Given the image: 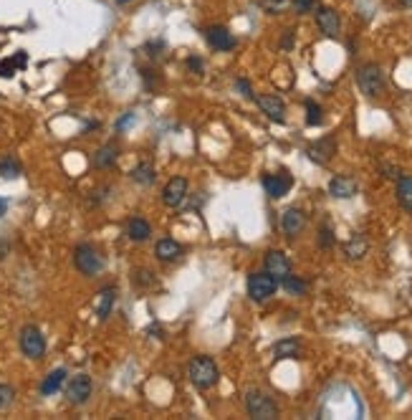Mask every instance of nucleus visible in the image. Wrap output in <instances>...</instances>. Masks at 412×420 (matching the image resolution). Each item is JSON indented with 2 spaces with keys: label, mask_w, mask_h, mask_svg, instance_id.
<instances>
[{
  "label": "nucleus",
  "mask_w": 412,
  "mask_h": 420,
  "mask_svg": "<svg viewBox=\"0 0 412 420\" xmlns=\"http://www.w3.org/2000/svg\"><path fill=\"white\" fill-rule=\"evenodd\" d=\"M187 377L197 390H210L218 385L220 380V370L215 365V359L208 357V355H200V357H193L190 365H187Z\"/></svg>",
  "instance_id": "obj_1"
},
{
  "label": "nucleus",
  "mask_w": 412,
  "mask_h": 420,
  "mask_svg": "<svg viewBox=\"0 0 412 420\" xmlns=\"http://www.w3.org/2000/svg\"><path fill=\"white\" fill-rule=\"evenodd\" d=\"M357 86L359 92L365 94V96H369V99H377V96H382L384 94V89H387V78H384V71H382L380 63H362L357 69Z\"/></svg>",
  "instance_id": "obj_2"
},
{
  "label": "nucleus",
  "mask_w": 412,
  "mask_h": 420,
  "mask_svg": "<svg viewBox=\"0 0 412 420\" xmlns=\"http://www.w3.org/2000/svg\"><path fill=\"white\" fill-rule=\"evenodd\" d=\"M246 410L256 420H273L279 415V405L263 390H248L246 392Z\"/></svg>",
  "instance_id": "obj_3"
},
{
  "label": "nucleus",
  "mask_w": 412,
  "mask_h": 420,
  "mask_svg": "<svg viewBox=\"0 0 412 420\" xmlns=\"http://www.w3.org/2000/svg\"><path fill=\"white\" fill-rule=\"evenodd\" d=\"M74 264H76V269L84 276H96V273L104 271V256L94 249L91 243L76 246V251H74Z\"/></svg>",
  "instance_id": "obj_4"
},
{
  "label": "nucleus",
  "mask_w": 412,
  "mask_h": 420,
  "mask_svg": "<svg viewBox=\"0 0 412 420\" xmlns=\"http://www.w3.org/2000/svg\"><path fill=\"white\" fill-rule=\"evenodd\" d=\"M18 342H21V352H23L28 359H41L46 355V337L41 335V329L33 327V324H25V327L21 329Z\"/></svg>",
  "instance_id": "obj_5"
},
{
  "label": "nucleus",
  "mask_w": 412,
  "mask_h": 420,
  "mask_svg": "<svg viewBox=\"0 0 412 420\" xmlns=\"http://www.w3.org/2000/svg\"><path fill=\"white\" fill-rule=\"evenodd\" d=\"M279 288V281L273 279L271 273H250L248 276V296L253 302H268Z\"/></svg>",
  "instance_id": "obj_6"
},
{
  "label": "nucleus",
  "mask_w": 412,
  "mask_h": 420,
  "mask_svg": "<svg viewBox=\"0 0 412 420\" xmlns=\"http://www.w3.org/2000/svg\"><path fill=\"white\" fill-rule=\"evenodd\" d=\"M91 390L94 385L89 375H74L69 380V385H66V400L71 405H84L91 397Z\"/></svg>",
  "instance_id": "obj_7"
},
{
  "label": "nucleus",
  "mask_w": 412,
  "mask_h": 420,
  "mask_svg": "<svg viewBox=\"0 0 412 420\" xmlns=\"http://www.w3.org/2000/svg\"><path fill=\"white\" fill-rule=\"evenodd\" d=\"M253 99H256L261 112L271 122H276V125H283L286 122V104H283L281 96H276V94H261V96H253Z\"/></svg>",
  "instance_id": "obj_8"
},
{
  "label": "nucleus",
  "mask_w": 412,
  "mask_h": 420,
  "mask_svg": "<svg viewBox=\"0 0 412 420\" xmlns=\"http://www.w3.org/2000/svg\"><path fill=\"white\" fill-rule=\"evenodd\" d=\"M306 155L309 160L316 165H327L332 157L336 155V140L334 137H321V140L312 142L309 147H306Z\"/></svg>",
  "instance_id": "obj_9"
},
{
  "label": "nucleus",
  "mask_w": 412,
  "mask_h": 420,
  "mask_svg": "<svg viewBox=\"0 0 412 420\" xmlns=\"http://www.w3.org/2000/svg\"><path fill=\"white\" fill-rule=\"evenodd\" d=\"M205 41H208V46L215 48V51H233L235 48V36L228 31L226 25H210L208 31H205Z\"/></svg>",
  "instance_id": "obj_10"
},
{
  "label": "nucleus",
  "mask_w": 412,
  "mask_h": 420,
  "mask_svg": "<svg viewBox=\"0 0 412 420\" xmlns=\"http://www.w3.org/2000/svg\"><path fill=\"white\" fill-rule=\"evenodd\" d=\"M291 185H294V178H291L286 170L279 172V175H263V190L268 193V198H273V200L283 198V195L291 190Z\"/></svg>",
  "instance_id": "obj_11"
},
{
  "label": "nucleus",
  "mask_w": 412,
  "mask_h": 420,
  "mask_svg": "<svg viewBox=\"0 0 412 420\" xmlns=\"http://www.w3.org/2000/svg\"><path fill=\"white\" fill-rule=\"evenodd\" d=\"M187 198V180L185 178H172L162 190V202L167 208H180Z\"/></svg>",
  "instance_id": "obj_12"
},
{
  "label": "nucleus",
  "mask_w": 412,
  "mask_h": 420,
  "mask_svg": "<svg viewBox=\"0 0 412 420\" xmlns=\"http://www.w3.org/2000/svg\"><path fill=\"white\" fill-rule=\"evenodd\" d=\"M316 25L321 28V33L327 39H336L339 31H342V21H339V13L334 8H316Z\"/></svg>",
  "instance_id": "obj_13"
},
{
  "label": "nucleus",
  "mask_w": 412,
  "mask_h": 420,
  "mask_svg": "<svg viewBox=\"0 0 412 420\" xmlns=\"http://www.w3.org/2000/svg\"><path fill=\"white\" fill-rule=\"evenodd\" d=\"M306 228V213L301 208H288L283 210L281 216V231L288 235V238H296Z\"/></svg>",
  "instance_id": "obj_14"
},
{
  "label": "nucleus",
  "mask_w": 412,
  "mask_h": 420,
  "mask_svg": "<svg viewBox=\"0 0 412 420\" xmlns=\"http://www.w3.org/2000/svg\"><path fill=\"white\" fill-rule=\"evenodd\" d=\"M357 190H359L357 180L349 178V175H334L332 182H329V195L336 198V200H349V198L357 195Z\"/></svg>",
  "instance_id": "obj_15"
},
{
  "label": "nucleus",
  "mask_w": 412,
  "mask_h": 420,
  "mask_svg": "<svg viewBox=\"0 0 412 420\" xmlns=\"http://www.w3.org/2000/svg\"><path fill=\"white\" fill-rule=\"evenodd\" d=\"M265 273H271L276 281H281L283 276L291 273V261H288L283 251H268L265 253Z\"/></svg>",
  "instance_id": "obj_16"
},
{
  "label": "nucleus",
  "mask_w": 412,
  "mask_h": 420,
  "mask_svg": "<svg viewBox=\"0 0 412 420\" xmlns=\"http://www.w3.org/2000/svg\"><path fill=\"white\" fill-rule=\"evenodd\" d=\"M114 302H117V288L114 286H104L96 296V304H94V309H96V317L101 322L109 319L111 309H114Z\"/></svg>",
  "instance_id": "obj_17"
},
{
  "label": "nucleus",
  "mask_w": 412,
  "mask_h": 420,
  "mask_svg": "<svg viewBox=\"0 0 412 420\" xmlns=\"http://www.w3.org/2000/svg\"><path fill=\"white\" fill-rule=\"evenodd\" d=\"M301 355V342L296 337H283L273 344V357L276 359H296Z\"/></svg>",
  "instance_id": "obj_18"
},
{
  "label": "nucleus",
  "mask_w": 412,
  "mask_h": 420,
  "mask_svg": "<svg viewBox=\"0 0 412 420\" xmlns=\"http://www.w3.org/2000/svg\"><path fill=\"white\" fill-rule=\"evenodd\" d=\"M155 256L160 258V261H177L180 256H182V246H180L175 238H160L155 246Z\"/></svg>",
  "instance_id": "obj_19"
},
{
  "label": "nucleus",
  "mask_w": 412,
  "mask_h": 420,
  "mask_svg": "<svg viewBox=\"0 0 412 420\" xmlns=\"http://www.w3.org/2000/svg\"><path fill=\"white\" fill-rule=\"evenodd\" d=\"M367 251H369V243L362 233H354L349 241L344 243V256L349 258V261H359V258L367 256Z\"/></svg>",
  "instance_id": "obj_20"
},
{
  "label": "nucleus",
  "mask_w": 412,
  "mask_h": 420,
  "mask_svg": "<svg viewBox=\"0 0 412 420\" xmlns=\"http://www.w3.org/2000/svg\"><path fill=\"white\" fill-rule=\"evenodd\" d=\"M117 157H119V147L114 142H107V145L99 147V152L94 155V167H96V170H107V167H111V165L117 162Z\"/></svg>",
  "instance_id": "obj_21"
},
{
  "label": "nucleus",
  "mask_w": 412,
  "mask_h": 420,
  "mask_svg": "<svg viewBox=\"0 0 412 420\" xmlns=\"http://www.w3.org/2000/svg\"><path fill=\"white\" fill-rule=\"evenodd\" d=\"M66 377H69L66 367H58V370H54V372H48L46 380L41 382V395H56V392L61 390L63 382H66Z\"/></svg>",
  "instance_id": "obj_22"
},
{
  "label": "nucleus",
  "mask_w": 412,
  "mask_h": 420,
  "mask_svg": "<svg viewBox=\"0 0 412 420\" xmlns=\"http://www.w3.org/2000/svg\"><path fill=\"white\" fill-rule=\"evenodd\" d=\"M127 235H129L134 243H144L149 235H152V226H149L144 218H132L127 223Z\"/></svg>",
  "instance_id": "obj_23"
},
{
  "label": "nucleus",
  "mask_w": 412,
  "mask_h": 420,
  "mask_svg": "<svg viewBox=\"0 0 412 420\" xmlns=\"http://www.w3.org/2000/svg\"><path fill=\"white\" fill-rule=\"evenodd\" d=\"M397 202H400L407 213H412V178L410 175H400V178H397Z\"/></svg>",
  "instance_id": "obj_24"
},
{
  "label": "nucleus",
  "mask_w": 412,
  "mask_h": 420,
  "mask_svg": "<svg viewBox=\"0 0 412 420\" xmlns=\"http://www.w3.org/2000/svg\"><path fill=\"white\" fill-rule=\"evenodd\" d=\"M132 180H134V182H140V185H152V182L157 180L155 165H152V162H140L132 170Z\"/></svg>",
  "instance_id": "obj_25"
},
{
  "label": "nucleus",
  "mask_w": 412,
  "mask_h": 420,
  "mask_svg": "<svg viewBox=\"0 0 412 420\" xmlns=\"http://www.w3.org/2000/svg\"><path fill=\"white\" fill-rule=\"evenodd\" d=\"M279 284H281L283 288H286L288 294H294V296H303V294H306V288H309V286H306V281L299 279V276H294V273L283 276V279H281Z\"/></svg>",
  "instance_id": "obj_26"
},
{
  "label": "nucleus",
  "mask_w": 412,
  "mask_h": 420,
  "mask_svg": "<svg viewBox=\"0 0 412 420\" xmlns=\"http://www.w3.org/2000/svg\"><path fill=\"white\" fill-rule=\"evenodd\" d=\"M0 178H3V180L21 178V162H18V160H13V157H6V160H0Z\"/></svg>",
  "instance_id": "obj_27"
},
{
  "label": "nucleus",
  "mask_w": 412,
  "mask_h": 420,
  "mask_svg": "<svg viewBox=\"0 0 412 420\" xmlns=\"http://www.w3.org/2000/svg\"><path fill=\"white\" fill-rule=\"evenodd\" d=\"M324 122V112L314 99H306V125L309 127H319Z\"/></svg>",
  "instance_id": "obj_28"
},
{
  "label": "nucleus",
  "mask_w": 412,
  "mask_h": 420,
  "mask_svg": "<svg viewBox=\"0 0 412 420\" xmlns=\"http://www.w3.org/2000/svg\"><path fill=\"white\" fill-rule=\"evenodd\" d=\"M13 400H16V390L10 388V385H6V382H0V410L10 408Z\"/></svg>",
  "instance_id": "obj_29"
},
{
  "label": "nucleus",
  "mask_w": 412,
  "mask_h": 420,
  "mask_svg": "<svg viewBox=\"0 0 412 420\" xmlns=\"http://www.w3.org/2000/svg\"><path fill=\"white\" fill-rule=\"evenodd\" d=\"M334 243H336L334 231H332L329 226H321L319 228V246H321V249H332Z\"/></svg>",
  "instance_id": "obj_30"
},
{
  "label": "nucleus",
  "mask_w": 412,
  "mask_h": 420,
  "mask_svg": "<svg viewBox=\"0 0 412 420\" xmlns=\"http://www.w3.org/2000/svg\"><path fill=\"white\" fill-rule=\"evenodd\" d=\"M235 89H238V92H241L246 99H253V96H256V94H253V89H250L248 78H235Z\"/></svg>",
  "instance_id": "obj_31"
},
{
  "label": "nucleus",
  "mask_w": 412,
  "mask_h": 420,
  "mask_svg": "<svg viewBox=\"0 0 412 420\" xmlns=\"http://www.w3.org/2000/svg\"><path fill=\"white\" fill-rule=\"evenodd\" d=\"M314 3H316V0H294V8H296V13H309V10L314 8Z\"/></svg>",
  "instance_id": "obj_32"
},
{
  "label": "nucleus",
  "mask_w": 412,
  "mask_h": 420,
  "mask_svg": "<svg viewBox=\"0 0 412 420\" xmlns=\"http://www.w3.org/2000/svg\"><path fill=\"white\" fill-rule=\"evenodd\" d=\"M283 3H286V0H261V6H263L265 10H271V13H279V10L283 8Z\"/></svg>",
  "instance_id": "obj_33"
},
{
  "label": "nucleus",
  "mask_w": 412,
  "mask_h": 420,
  "mask_svg": "<svg viewBox=\"0 0 412 420\" xmlns=\"http://www.w3.org/2000/svg\"><path fill=\"white\" fill-rule=\"evenodd\" d=\"M16 63H13V61L0 63V76H13V71H16ZM18 66H21V63H18Z\"/></svg>",
  "instance_id": "obj_34"
},
{
  "label": "nucleus",
  "mask_w": 412,
  "mask_h": 420,
  "mask_svg": "<svg viewBox=\"0 0 412 420\" xmlns=\"http://www.w3.org/2000/svg\"><path fill=\"white\" fill-rule=\"evenodd\" d=\"M132 122H134V114H132V112H127L124 117H122V119H119V122H117V129H119V132H122V129H124V127H129V125H132Z\"/></svg>",
  "instance_id": "obj_35"
},
{
  "label": "nucleus",
  "mask_w": 412,
  "mask_h": 420,
  "mask_svg": "<svg viewBox=\"0 0 412 420\" xmlns=\"http://www.w3.org/2000/svg\"><path fill=\"white\" fill-rule=\"evenodd\" d=\"M382 172H387L384 178H389V180H397V178H400V175H402V172L397 170V167H382Z\"/></svg>",
  "instance_id": "obj_36"
},
{
  "label": "nucleus",
  "mask_w": 412,
  "mask_h": 420,
  "mask_svg": "<svg viewBox=\"0 0 412 420\" xmlns=\"http://www.w3.org/2000/svg\"><path fill=\"white\" fill-rule=\"evenodd\" d=\"M281 46H283V48L294 46V31H286V36H283V41H281Z\"/></svg>",
  "instance_id": "obj_37"
},
{
  "label": "nucleus",
  "mask_w": 412,
  "mask_h": 420,
  "mask_svg": "<svg viewBox=\"0 0 412 420\" xmlns=\"http://www.w3.org/2000/svg\"><path fill=\"white\" fill-rule=\"evenodd\" d=\"M187 66H190V69H202V61L200 59H187Z\"/></svg>",
  "instance_id": "obj_38"
},
{
  "label": "nucleus",
  "mask_w": 412,
  "mask_h": 420,
  "mask_svg": "<svg viewBox=\"0 0 412 420\" xmlns=\"http://www.w3.org/2000/svg\"><path fill=\"white\" fill-rule=\"evenodd\" d=\"M6 210H8V200H6V198H0V218L6 216Z\"/></svg>",
  "instance_id": "obj_39"
},
{
  "label": "nucleus",
  "mask_w": 412,
  "mask_h": 420,
  "mask_svg": "<svg viewBox=\"0 0 412 420\" xmlns=\"http://www.w3.org/2000/svg\"><path fill=\"white\" fill-rule=\"evenodd\" d=\"M400 3H402L404 8H412V0H400Z\"/></svg>",
  "instance_id": "obj_40"
},
{
  "label": "nucleus",
  "mask_w": 412,
  "mask_h": 420,
  "mask_svg": "<svg viewBox=\"0 0 412 420\" xmlns=\"http://www.w3.org/2000/svg\"><path fill=\"white\" fill-rule=\"evenodd\" d=\"M117 3H122V6H124V3H129V0H117Z\"/></svg>",
  "instance_id": "obj_41"
}]
</instances>
